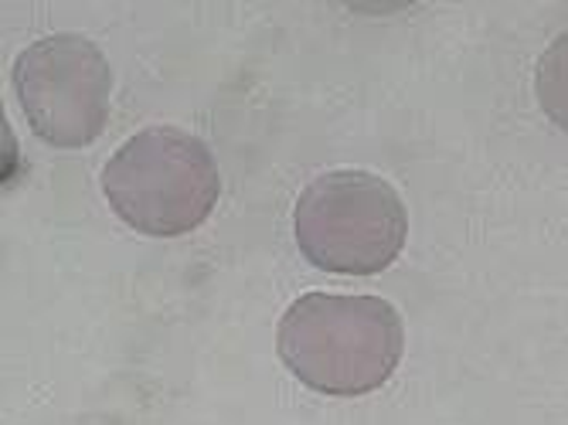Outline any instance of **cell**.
<instances>
[{"instance_id": "cell-1", "label": "cell", "mask_w": 568, "mask_h": 425, "mask_svg": "<svg viewBox=\"0 0 568 425\" xmlns=\"http://www.w3.org/2000/svg\"><path fill=\"white\" fill-rule=\"evenodd\" d=\"M276 347L310 392L357 398L395 375L405 331L398 310L382 296L303 293L283 313Z\"/></svg>"}, {"instance_id": "cell-5", "label": "cell", "mask_w": 568, "mask_h": 425, "mask_svg": "<svg viewBox=\"0 0 568 425\" xmlns=\"http://www.w3.org/2000/svg\"><path fill=\"white\" fill-rule=\"evenodd\" d=\"M535 92L545 117L568 133V31L558 34L545 55L538 59V72H535Z\"/></svg>"}, {"instance_id": "cell-4", "label": "cell", "mask_w": 568, "mask_h": 425, "mask_svg": "<svg viewBox=\"0 0 568 425\" xmlns=\"http://www.w3.org/2000/svg\"><path fill=\"white\" fill-rule=\"evenodd\" d=\"M21 113L38 140L59 150L92 143L110 120L113 69L82 34H51L28 44L11 69Z\"/></svg>"}, {"instance_id": "cell-2", "label": "cell", "mask_w": 568, "mask_h": 425, "mask_svg": "<svg viewBox=\"0 0 568 425\" xmlns=\"http://www.w3.org/2000/svg\"><path fill=\"white\" fill-rule=\"evenodd\" d=\"M102 194L140 235L174 239L194 232L222 198L212 150L178 127L133 133L102 168Z\"/></svg>"}, {"instance_id": "cell-3", "label": "cell", "mask_w": 568, "mask_h": 425, "mask_svg": "<svg viewBox=\"0 0 568 425\" xmlns=\"http://www.w3.org/2000/svg\"><path fill=\"white\" fill-rule=\"evenodd\" d=\"M296 245L310 265L337 276H375L398 259L408 215L402 194L368 171L310 181L293 208Z\"/></svg>"}]
</instances>
